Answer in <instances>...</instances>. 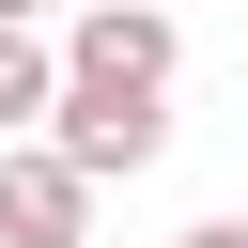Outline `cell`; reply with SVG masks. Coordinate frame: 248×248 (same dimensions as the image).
<instances>
[{
  "label": "cell",
  "instance_id": "obj_3",
  "mask_svg": "<svg viewBox=\"0 0 248 248\" xmlns=\"http://www.w3.org/2000/svg\"><path fill=\"white\" fill-rule=\"evenodd\" d=\"M62 62H108V78H170V62H186V31H170V0H93V16L62 31Z\"/></svg>",
  "mask_w": 248,
  "mask_h": 248
},
{
  "label": "cell",
  "instance_id": "obj_2",
  "mask_svg": "<svg viewBox=\"0 0 248 248\" xmlns=\"http://www.w3.org/2000/svg\"><path fill=\"white\" fill-rule=\"evenodd\" d=\"M0 248H93V170L31 124V140H0Z\"/></svg>",
  "mask_w": 248,
  "mask_h": 248
},
{
  "label": "cell",
  "instance_id": "obj_4",
  "mask_svg": "<svg viewBox=\"0 0 248 248\" xmlns=\"http://www.w3.org/2000/svg\"><path fill=\"white\" fill-rule=\"evenodd\" d=\"M46 93H62V46H46L31 16H0V140H31V124H46Z\"/></svg>",
  "mask_w": 248,
  "mask_h": 248
},
{
  "label": "cell",
  "instance_id": "obj_5",
  "mask_svg": "<svg viewBox=\"0 0 248 248\" xmlns=\"http://www.w3.org/2000/svg\"><path fill=\"white\" fill-rule=\"evenodd\" d=\"M186 248H248V217H202V232H186Z\"/></svg>",
  "mask_w": 248,
  "mask_h": 248
},
{
  "label": "cell",
  "instance_id": "obj_1",
  "mask_svg": "<svg viewBox=\"0 0 248 248\" xmlns=\"http://www.w3.org/2000/svg\"><path fill=\"white\" fill-rule=\"evenodd\" d=\"M46 140L108 186V170H155L170 155V78H108V62H62V93H46Z\"/></svg>",
  "mask_w": 248,
  "mask_h": 248
},
{
  "label": "cell",
  "instance_id": "obj_6",
  "mask_svg": "<svg viewBox=\"0 0 248 248\" xmlns=\"http://www.w3.org/2000/svg\"><path fill=\"white\" fill-rule=\"evenodd\" d=\"M0 16H31V0H0Z\"/></svg>",
  "mask_w": 248,
  "mask_h": 248
}]
</instances>
